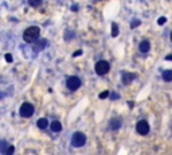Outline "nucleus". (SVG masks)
<instances>
[{"mask_svg":"<svg viewBox=\"0 0 172 155\" xmlns=\"http://www.w3.org/2000/svg\"><path fill=\"white\" fill-rule=\"evenodd\" d=\"M39 35H40L39 27L32 26V27H28L23 33V39L27 42V43H34V42H37L39 39Z\"/></svg>","mask_w":172,"mask_h":155,"instance_id":"1","label":"nucleus"},{"mask_svg":"<svg viewBox=\"0 0 172 155\" xmlns=\"http://www.w3.org/2000/svg\"><path fill=\"white\" fill-rule=\"evenodd\" d=\"M86 143V136L83 132H75V134L73 135V138H71V144H73V147H82L85 146Z\"/></svg>","mask_w":172,"mask_h":155,"instance_id":"2","label":"nucleus"},{"mask_svg":"<svg viewBox=\"0 0 172 155\" xmlns=\"http://www.w3.org/2000/svg\"><path fill=\"white\" fill-rule=\"evenodd\" d=\"M94 69H96V73L98 74V76H105L110 70V65L106 61H98V62L96 63V66H94Z\"/></svg>","mask_w":172,"mask_h":155,"instance_id":"3","label":"nucleus"},{"mask_svg":"<svg viewBox=\"0 0 172 155\" xmlns=\"http://www.w3.org/2000/svg\"><path fill=\"white\" fill-rule=\"evenodd\" d=\"M19 112H20L22 117H31V116L34 115L35 109H34V106H32V104H30V103H23L22 106H20V109H19Z\"/></svg>","mask_w":172,"mask_h":155,"instance_id":"4","label":"nucleus"},{"mask_svg":"<svg viewBox=\"0 0 172 155\" xmlns=\"http://www.w3.org/2000/svg\"><path fill=\"white\" fill-rule=\"evenodd\" d=\"M66 86H67V89L69 90L74 92V90H77L81 86V78L79 77H75V76L69 77L67 81H66Z\"/></svg>","mask_w":172,"mask_h":155,"instance_id":"5","label":"nucleus"},{"mask_svg":"<svg viewBox=\"0 0 172 155\" xmlns=\"http://www.w3.org/2000/svg\"><path fill=\"white\" fill-rule=\"evenodd\" d=\"M136 131L140 135H147L149 132V124L147 120H140L136 124Z\"/></svg>","mask_w":172,"mask_h":155,"instance_id":"6","label":"nucleus"},{"mask_svg":"<svg viewBox=\"0 0 172 155\" xmlns=\"http://www.w3.org/2000/svg\"><path fill=\"white\" fill-rule=\"evenodd\" d=\"M121 77H122V84H125V85H129L133 80L136 78V74H133V73H128V72H124L121 74Z\"/></svg>","mask_w":172,"mask_h":155,"instance_id":"7","label":"nucleus"},{"mask_svg":"<svg viewBox=\"0 0 172 155\" xmlns=\"http://www.w3.org/2000/svg\"><path fill=\"white\" fill-rule=\"evenodd\" d=\"M46 46H47V41H46V39H40V41L38 39V42L34 45V51H35V53H38V51H42Z\"/></svg>","mask_w":172,"mask_h":155,"instance_id":"8","label":"nucleus"},{"mask_svg":"<svg viewBox=\"0 0 172 155\" xmlns=\"http://www.w3.org/2000/svg\"><path fill=\"white\" fill-rule=\"evenodd\" d=\"M149 49H151V43H149V41H147V39L141 41L140 46H139V50H140V53L145 54V53H148V51H149Z\"/></svg>","mask_w":172,"mask_h":155,"instance_id":"9","label":"nucleus"},{"mask_svg":"<svg viewBox=\"0 0 172 155\" xmlns=\"http://www.w3.org/2000/svg\"><path fill=\"white\" fill-rule=\"evenodd\" d=\"M121 125H122V123L120 119H112V120H110V130L117 131L121 128Z\"/></svg>","mask_w":172,"mask_h":155,"instance_id":"10","label":"nucleus"},{"mask_svg":"<svg viewBox=\"0 0 172 155\" xmlns=\"http://www.w3.org/2000/svg\"><path fill=\"white\" fill-rule=\"evenodd\" d=\"M50 127H51V131L53 132H59L61 130H62V124H61V121H58V120L51 121Z\"/></svg>","mask_w":172,"mask_h":155,"instance_id":"11","label":"nucleus"},{"mask_svg":"<svg viewBox=\"0 0 172 155\" xmlns=\"http://www.w3.org/2000/svg\"><path fill=\"white\" fill-rule=\"evenodd\" d=\"M37 125H38V128H40V130H44V128L48 127V120L42 117V119H39V120L37 121Z\"/></svg>","mask_w":172,"mask_h":155,"instance_id":"12","label":"nucleus"},{"mask_svg":"<svg viewBox=\"0 0 172 155\" xmlns=\"http://www.w3.org/2000/svg\"><path fill=\"white\" fill-rule=\"evenodd\" d=\"M161 77H163V80L165 82H171L172 81V70H164Z\"/></svg>","mask_w":172,"mask_h":155,"instance_id":"13","label":"nucleus"},{"mask_svg":"<svg viewBox=\"0 0 172 155\" xmlns=\"http://www.w3.org/2000/svg\"><path fill=\"white\" fill-rule=\"evenodd\" d=\"M28 4H30L31 7H39L42 4V0H28Z\"/></svg>","mask_w":172,"mask_h":155,"instance_id":"14","label":"nucleus"},{"mask_svg":"<svg viewBox=\"0 0 172 155\" xmlns=\"http://www.w3.org/2000/svg\"><path fill=\"white\" fill-rule=\"evenodd\" d=\"M118 35V26L116 23L112 24V37H117Z\"/></svg>","mask_w":172,"mask_h":155,"instance_id":"15","label":"nucleus"},{"mask_svg":"<svg viewBox=\"0 0 172 155\" xmlns=\"http://www.w3.org/2000/svg\"><path fill=\"white\" fill-rule=\"evenodd\" d=\"M7 147H8V143H7V142H4V140L0 142V151H2V153L5 154V150H7Z\"/></svg>","mask_w":172,"mask_h":155,"instance_id":"16","label":"nucleus"},{"mask_svg":"<svg viewBox=\"0 0 172 155\" xmlns=\"http://www.w3.org/2000/svg\"><path fill=\"white\" fill-rule=\"evenodd\" d=\"M74 38V33L71 31V33H69V31H66L65 33V41H70V39H73Z\"/></svg>","mask_w":172,"mask_h":155,"instance_id":"17","label":"nucleus"},{"mask_svg":"<svg viewBox=\"0 0 172 155\" xmlns=\"http://www.w3.org/2000/svg\"><path fill=\"white\" fill-rule=\"evenodd\" d=\"M15 153V147H12V146H9L7 150H5V154H8V155H11V154H14Z\"/></svg>","mask_w":172,"mask_h":155,"instance_id":"18","label":"nucleus"},{"mask_svg":"<svg viewBox=\"0 0 172 155\" xmlns=\"http://www.w3.org/2000/svg\"><path fill=\"white\" fill-rule=\"evenodd\" d=\"M108 96H109V92H108V90H105V92L100 93V96H98V97H100V99H106V97H108Z\"/></svg>","mask_w":172,"mask_h":155,"instance_id":"19","label":"nucleus"},{"mask_svg":"<svg viewBox=\"0 0 172 155\" xmlns=\"http://www.w3.org/2000/svg\"><path fill=\"white\" fill-rule=\"evenodd\" d=\"M139 24H140V20H139V19H136V20H133L132 23H131V27H132V28H135V27H137Z\"/></svg>","mask_w":172,"mask_h":155,"instance_id":"20","label":"nucleus"},{"mask_svg":"<svg viewBox=\"0 0 172 155\" xmlns=\"http://www.w3.org/2000/svg\"><path fill=\"white\" fill-rule=\"evenodd\" d=\"M165 22H167V18H164V16H161V18H159V20H157V23L160 24V26H163Z\"/></svg>","mask_w":172,"mask_h":155,"instance_id":"21","label":"nucleus"},{"mask_svg":"<svg viewBox=\"0 0 172 155\" xmlns=\"http://www.w3.org/2000/svg\"><path fill=\"white\" fill-rule=\"evenodd\" d=\"M5 61H7V62H12V56L11 54H5Z\"/></svg>","mask_w":172,"mask_h":155,"instance_id":"22","label":"nucleus"},{"mask_svg":"<svg viewBox=\"0 0 172 155\" xmlns=\"http://www.w3.org/2000/svg\"><path fill=\"white\" fill-rule=\"evenodd\" d=\"M110 97H112V100H117V99H120V95H117V93H112Z\"/></svg>","mask_w":172,"mask_h":155,"instance_id":"23","label":"nucleus"},{"mask_svg":"<svg viewBox=\"0 0 172 155\" xmlns=\"http://www.w3.org/2000/svg\"><path fill=\"white\" fill-rule=\"evenodd\" d=\"M81 54H82V50H77L75 53L73 54V57H78V56H81Z\"/></svg>","mask_w":172,"mask_h":155,"instance_id":"24","label":"nucleus"},{"mask_svg":"<svg viewBox=\"0 0 172 155\" xmlns=\"http://www.w3.org/2000/svg\"><path fill=\"white\" fill-rule=\"evenodd\" d=\"M165 59H167V61H172V54H170V56L165 57Z\"/></svg>","mask_w":172,"mask_h":155,"instance_id":"25","label":"nucleus"},{"mask_svg":"<svg viewBox=\"0 0 172 155\" xmlns=\"http://www.w3.org/2000/svg\"><path fill=\"white\" fill-rule=\"evenodd\" d=\"M71 9H73V11H78V5H73V8Z\"/></svg>","mask_w":172,"mask_h":155,"instance_id":"26","label":"nucleus"},{"mask_svg":"<svg viewBox=\"0 0 172 155\" xmlns=\"http://www.w3.org/2000/svg\"><path fill=\"white\" fill-rule=\"evenodd\" d=\"M171 41H172V33H171Z\"/></svg>","mask_w":172,"mask_h":155,"instance_id":"27","label":"nucleus"}]
</instances>
